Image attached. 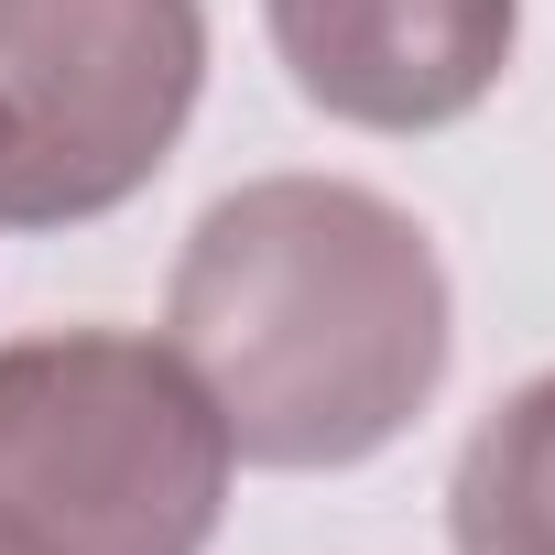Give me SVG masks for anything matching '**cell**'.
<instances>
[{"label":"cell","mask_w":555,"mask_h":555,"mask_svg":"<svg viewBox=\"0 0 555 555\" xmlns=\"http://www.w3.org/2000/svg\"><path fill=\"white\" fill-rule=\"evenodd\" d=\"M164 349L218 403L240 468H360L436 403L457 306L414 207L349 175H261L185 229Z\"/></svg>","instance_id":"obj_1"},{"label":"cell","mask_w":555,"mask_h":555,"mask_svg":"<svg viewBox=\"0 0 555 555\" xmlns=\"http://www.w3.org/2000/svg\"><path fill=\"white\" fill-rule=\"evenodd\" d=\"M229 425L164 338L44 327L0 349V555H207Z\"/></svg>","instance_id":"obj_2"},{"label":"cell","mask_w":555,"mask_h":555,"mask_svg":"<svg viewBox=\"0 0 555 555\" xmlns=\"http://www.w3.org/2000/svg\"><path fill=\"white\" fill-rule=\"evenodd\" d=\"M207 88V0H0V229L131 207Z\"/></svg>","instance_id":"obj_3"},{"label":"cell","mask_w":555,"mask_h":555,"mask_svg":"<svg viewBox=\"0 0 555 555\" xmlns=\"http://www.w3.org/2000/svg\"><path fill=\"white\" fill-rule=\"evenodd\" d=\"M295 99L349 131L468 120L522 34V0H261Z\"/></svg>","instance_id":"obj_4"},{"label":"cell","mask_w":555,"mask_h":555,"mask_svg":"<svg viewBox=\"0 0 555 555\" xmlns=\"http://www.w3.org/2000/svg\"><path fill=\"white\" fill-rule=\"evenodd\" d=\"M447 544L457 555H555V371H533L457 447Z\"/></svg>","instance_id":"obj_5"}]
</instances>
